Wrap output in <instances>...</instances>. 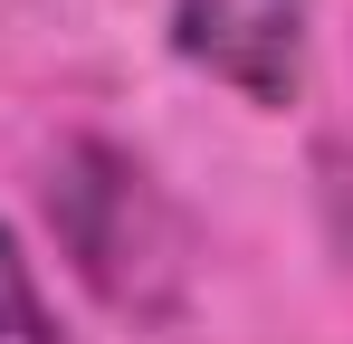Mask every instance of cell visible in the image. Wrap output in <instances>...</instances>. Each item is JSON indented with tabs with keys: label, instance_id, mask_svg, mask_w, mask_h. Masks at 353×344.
Wrapping results in <instances>:
<instances>
[{
	"label": "cell",
	"instance_id": "obj_1",
	"mask_svg": "<svg viewBox=\"0 0 353 344\" xmlns=\"http://www.w3.org/2000/svg\"><path fill=\"white\" fill-rule=\"evenodd\" d=\"M48 229H58L67 268L115 316H134V325L181 316V296H191V220L172 211V191L124 144L77 134L48 163Z\"/></svg>",
	"mask_w": 353,
	"mask_h": 344
},
{
	"label": "cell",
	"instance_id": "obj_2",
	"mask_svg": "<svg viewBox=\"0 0 353 344\" xmlns=\"http://www.w3.org/2000/svg\"><path fill=\"white\" fill-rule=\"evenodd\" d=\"M305 10L315 0H172V48L248 106H287L305 86Z\"/></svg>",
	"mask_w": 353,
	"mask_h": 344
},
{
	"label": "cell",
	"instance_id": "obj_3",
	"mask_svg": "<svg viewBox=\"0 0 353 344\" xmlns=\"http://www.w3.org/2000/svg\"><path fill=\"white\" fill-rule=\"evenodd\" d=\"M0 344H67L58 316H48V296H39V268H29V249L0 229Z\"/></svg>",
	"mask_w": 353,
	"mask_h": 344
}]
</instances>
